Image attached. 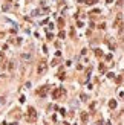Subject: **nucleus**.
<instances>
[{
	"label": "nucleus",
	"instance_id": "nucleus-1",
	"mask_svg": "<svg viewBox=\"0 0 124 125\" xmlns=\"http://www.w3.org/2000/svg\"><path fill=\"white\" fill-rule=\"evenodd\" d=\"M26 121L31 124H34L35 121H37V111H35L34 107H29L28 108V113H26Z\"/></svg>",
	"mask_w": 124,
	"mask_h": 125
},
{
	"label": "nucleus",
	"instance_id": "nucleus-2",
	"mask_svg": "<svg viewBox=\"0 0 124 125\" xmlns=\"http://www.w3.org/2000/svg\"><path fill=\"white\" fill-rule=\"evenodd\" d=\"M64 95H66V90H64L63 87H58V89H55V90L52 92V98L54 99H60V98H63Z\"/></svg>",
	"mask_w": 124,
	"mask_h": 125
},
{
	"label": "nucleus",
	"instance_id": "nucleus-3",
	"mask_svg": "<svg viewBox=\"0 0 124 125\" xmlns=\"http://www.w3.org/2000/svg\"><path fill=\"white\" fill-rule=\"evenodd\" d=\"M48 92H49V85H43V87H40L37 90V95L41 96V98H44V96L48 95Z\"/></svg>",
	"mask_w": 124,
	"mask_h": 125
},
{
	"label": "nucleus",
	"instance_id": "nucleus-4",
	"mask_svg": "<svg viewBox=\"0 0 124 125\" xmlns=\"http://www.w3.org/2000/svg\"><path fill=\"white\" fill-rule=\"evenodd\" d=\"M46 70H48V64L44 63V61H41L40 64H38V67H37V72H38V73L41 75V73H44Z\"/></svg>",
	"mask_w": 124,
	"mask_h": 125
},
{
	"label": "nucleus",
	"instance_id": "nucleus-5",
	"mask_svg": "<svg viewBox=\"0 0 124 125\" xmlns=\"http://www.w3.org/2000/svg\"><path fill=\"white\" fill-rule=\"evenodd\" d=\"M121 24H123V20H121V17H118V18L115 20V23H113V26H115V28H120Z\"/></svg>",
	"mask_w": 124,
	"mask_h": 125
},
{
	"label": "nucleus",
	"instance_id": "nucleus-6",
	"mask_svg": "<svg viewBox=\"0 0 124 125\" xmlns=\"http://www.w3.org/2000/svg\"><path fill=\"white\" fill-rule=\"evenodd\" d=\"M87 119H89L87 113H81V121H83V122H87Z\"/></svg>",
	"mask_w": 124,
	"mask_h": 125
},
{
	"label": "nucleus",
	"instance_id": "nucleus-7",
	"mask_svg": "<svg viewBox=\"0 0 124 125\" xmlns=\"http://www.w3.org/2000/svg\"><path fill=\"white\" fill-rule=\"evenodd\" d=\"M81 2H84V3H87V5H95L98 0H81Z\"/></svg>",
	"mask_w": 124,
	"mask_h": 125
},
{
	"label": "nucleus",
	"instance_id": "nucleus-8",
	"mask_svg": "<svg viewBox=\"0 0 124 125\" xmlns=\"http://www.w3.org/2000/svg\"><path fill=\"white\" fill-rule=\"evenodd\" d=\"M109 107H110V108H115V107H116V101H115V99L109 101Z\"/></svg>",
	"mask_w": 124,
	"mask_h": 125
},
{
	"label": "nucleus",
	"instance_id": "nucleus-9",
	"mask_svg": "<svg viewBox=\"0 0 124 125\" xmlns=\"http://www.w3.org/2000/svg\"><path fill=\"white\" fill-rule=\"evenodd\" d=\"M58 26H60V28L64 26V20H63V18H58Z\"/></svg>",
	"mask_w": 124,
	"mask_h": 125
},
{
	"label": "nucleus",
	"instance_id": "nucleus-10",
	"mask_svg": "<svg viewBox=\"0 0 124 125\" xmlns=\"http://www.w3.org/2000/svg\"><path fill=\"white\" fill-rule=\"evenodd\" d=\"M95 55L97 56H101V55H103V52H101L100 49H95Z\"/></svg>",
	"mask_w": 124,
	"mask_h": 125
},
{
	"label": "nucleus",
	"instance_id": "nucleus-11",
	"mask_svg": "<svg viewBox=\"0 0 124 125\" xmlns=\"http://www.w3.org/2000/svg\"><path fill=\"white\" fill-rule=\"evenodd\" d=\"M58 37H60V38H64V37H66V32H64V31H61L60 34H58Z\"/></svg>",
	"mask_w": 124,
	"mask_h": 125
},
{
	"label": "nucleus",
	"instance_id": "nucleus-12",
	"mask_svg": "<svg viewBox=\"0 0 124 125\" xmlns=\"http://www.w3.org/2000/svg\"><path fill=\"white\" fill-rule=\"evenodd\" d=\"M3 35H5V34H3V32H0V37H3Z\"/></svg>",
	"mask_w": 124,
	"mask_h": 125
},
{
	"label": "nucleus",
	"instance_id": "nucleus-13",
	"mask_svg": "<svg viewBox=\"0 0 124 125\" xmlns=\"http://www.w3.org/2000/svg\"><path fill=\"white\" fill-rule=\"evenodd\" d=\"M106 2H107V3H112V0H106Z\"/></svg>",
	"mask_w": 124,
	"mask_h": 125
},
{
	"label": "nucleus",
	"instance_id": "nucleus-14",
	"mask_svg": "<svg viewBox=\"0 0 124 125\" xmlns=\"http://www.w3.org/2000/svg\"><path fill=\"white\" fill-rule=\"evenodd\" d=\"M2 125H6V124H5V122H3V124H2Z\"/></svg>",
	"mask_w": 124,
	"mask_h": 125
}]
</instances>
